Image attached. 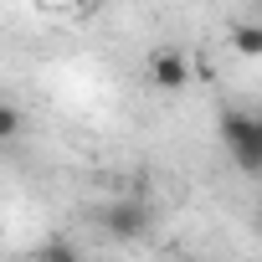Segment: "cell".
Instances as JSON below:
<instances>
[{
	"label": "cell",
	"instance_id": "6da1fadb",
	"mask_svg": "<svg viewBox=\"0 0 262 262\" xmlns=\"http://www.w3.org/2000/svg\"><path fill=\"white\" fill-rule=\"evenodd\" d=\"M149 221H155V211H149V201H139V195L103 201V211H98V226H103V236H113V242H139V236H149Z\"/></svg>",
	"mask_w": 262,
	"mask_h": 262
},
{
	"label": "cell",
	"instance_id": "7a4b0ae2",
	"mask_svg": "<svg viewBox=\"0 0 262 262\" xmlns=\"http://www.w3.org/2000/svg\"><path fill=\"white\" fill-rule=\"evenodd\" d=\"M221 139H226V149L236 155V165H242L247 175L262 165V123H257V113L226 108V113H221Z\"/></svg>",
	"mask_w": 262,
	"mask_h": 262
},
{
	"label": "cell",
	"instance_id": "3957f363",
	"mask_svg": "<svg viewBox=\"0 0 262 262\" xmlns=\"http://www.w3.org/2000/svg\"><path fill=\"white\" fill-rule=\"evenodd\" d=\"M144 77L160 88V93H180L185 82H190V57L180 52V47H155L149 52V62H144Z\"/></svg>",
	"mask_w": 262,
	"mask_h": 262
},
{
	"label": "cell",
	"instance_id": "277c9868",
	"mask_svg": "<svg viewBox=\"0 0 262 262\" xmlns=\"http://www.w3.org/2000/svg\"><path fill=\"white\" fill-rule=\"evenodd\" d=\"M36 262H82V247L72 236H52V242L36 247Z\"/></svg>",
	"mask_w": 262,
	"mask_h": 262
},
{
	"label": "cell",
	"instance_id": "5b68a950",
	"mask_svg": "<svg viewBox=\"0 0 262 262\" xmlns=\"http://www.w3.org/2000/svg\"><path fill=\"white\" fill-rule=\"evenodd\" d=\"M21 123H26V113H21L16 103H6V98H0V149H6V144H16Z\"/></svg>",
	"mask_w": 262,
	"mask_h": 262
},
{
	"label": "cell",
	"instance_id": "8992f818",
	"mask_svg": "<svg viewBox=\"0 0 262 262\" xmlns=\"http://www.w3.org/2000/svg\"><path fill=\"white\" fill-rule=\"evenodd\" d=\"M231 41H236L242 57H257V52H262V26H257V21H242V26L231 31Z\"/></svg>",
	"mask_w": 262,
	"mask_h": 262
}]
</instances>
